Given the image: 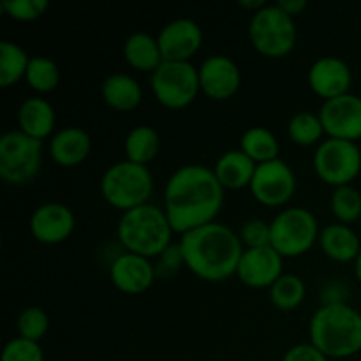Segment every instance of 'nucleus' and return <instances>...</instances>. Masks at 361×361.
Wrapping results in <instances>:
<instances>
[{
    "instance_id": "nucleus-7",
    "label": "nucleus",
    "mask_w": 361,
    "mask_h": 361,
    "mask_svg": "<svg viewBox=\"0 0 361 361\" xmlns=\"http://www.w3.org/2000/svg\"><path fill=\"white\" fill-rule=\"evenodd\" d=\"M42 166V141L20 129L0 136V178L9 185H27L39 175Z\"/></svg>"
},
{
    "instance_id": "nucleus-8",
    "label": "nucleus",
    "mask_w": 361,
    "mask_h": 361,
    "mask_svg": "<svg viewBox=\"0 0 361 361\" xmlns=\"http://www.w3.org/2000/svg\"><path fill=\"white\" fill-rule=\"evenodd\" d=\"M270 245L282 257H298L309 252L319 240L316 215L303 207H289L279 212L270 222Z\"/></svg>"
},
{
    "instance_id": "nucleus-40",
    "label": "nucleus",
    "mask_w": 361,
    "mask_h": 361,
    "mask_svg": "<svg viewBox=\"0 0 361 361\" xmlns=\"http://www.w3.org/2000/svg\"><path fill=\"white\" fill-rule=\"evenodd\" d=\"M238 6L243 7V9H249L254 13H257V11L263 9L264 6H267V2L264 0H238Z\"/></svg>"
},
{
    "instance_id": "nucleus-28",
    "label": "nucleus",
    "mask_w": 361,
    "mask_h": 361,
    "mask_svg": "<svg viewBox=\"0 0 361 361\" xmlns=\"http://www.w3.org/2000/svg\"><path fill=\"white\" fill-rule=\"evenodd\" d=\"M268 291H270V300L274 307L282 312H291V310L298 309L307 295L305 282L295 274L281 275Z\"/></svg>"
},
{
    "instance_id": "nucleus-19",
    "label": "nucleus",
    "mask_w": 361,
    "mask_h": 361,
    "mask_svg": "<svg viewBox=\"0 0 361 361\" xmlns=\"http://www.w3.org/2000/svg\"><path fill=\"white\" fill-rule=\"evenodd\" d=\"M92 150V137L78 126H67L56 130L49 140V157L60 166L73 168L87 161Z\"/></svg>"
},
{
    "instance_id": "nucleus-37",
    "label": "nucleus",
    "mask_w": 361,
    "mask_h": 361,
    "mask_svg": "<svg viewBox=\"0 0 361 361\" xmlns=\"http://www.w3.org/2000/svg\"><path fill=\"white\" fill-rule=\"evenodd\" d=\"M281 361H330V358H326L310 342H303V344H296L289 348Z\"/></svg>"
},
{
    "instance_id": "nucleus-3",
    "label": "nucleus",
    "mask_w": 361,
    "mask_h": 361,
    "mask_svg": "<svg viewBox=\"0 0 361 361\" xmlns=\"http://www.w3.org/2000/svg\"><path fill=\"white\" fill-rule=\"evenodd\" d=\"M310 344L326 358L345 360L361 351V312L349 303L321 305L309 323Z\"/></svg>"
},
{
    "instance_id": "nucleus-41",
    "label": "nucleus",
    "mask_w": 361,
    "mask_h": 361,
    "mask_svg": "<svg viewBox=\"0 0 361 361\" xmlns=\"http://www.w3.org/2000/svg\"><path fill=\"white\" fill-rule=\"evenodd\" d=\"M355 275H356V279H358V282L361 284V250H360L358 257H356V261H355Z\"/></svg>"
},
{
    "instance_id": "nucleus-26",
    "label": "nucleus",
    "mask_w": 361,
    "mask_h": 361,
    "mask_svg": "<svg viewBox=\"0 0 361 361\" xmlns=\"http://www.w3.org/2000/svg\"><path fill=\"white\" fill-rule=\"evenodd\" d=\"M240 150L245 152L256 164H263V162H270L279 159L281 145H279V140L275 137V134L271 130H268L267 127L254 126L249 127L242 134Z\"/></svg>"
},
{
    "instance_id": "nucleus-29",
    "label": "nucleus",
    "mask_w": 361,
    "mask_h": 361,
    "mask_svg": "<svg viewBox=\"0 0 361 361\" xmlns=\"http://www.w3.org/2000/svg\"><path fill=\"white\" fill-rule=\"evenodd\" d=\"M324 127L319 118V113L300 111L291 116L288 123L289 140L300 147H310V145H319L324 136Z\"/></svg>"
},
{
    "instance_id": "nucleus-31",
    "label": "nucleus",
    "mask_w": 361,
    "mask_h": 361,
    "mask_svg": "<svg viewBox=\"0 0 361 361\" xmlns=\"http://www.w3.org/2000/svg\"><path fill=\"white\" fill-rule=\"evenodd\" d=\"M330 208L337 222L353 224L361 219V192L353 185H342L334 189Z\"/></svg>"
},
{
    "instance_id": "nucleus-6",
    "label": "nucleus",
    "mask_w": 361,
    "mask_h": 361,
    "mask_svg": "<svg viewBox=\"0 0 361 361\" xmlns=\"http://www.w3.org/2000/svg\"><path fill=\"white\" fill-rule=\"evenodd\" d=\"M249 37L261 55L282 59L293 51L298 39L295 18L284 13L277 4H267L250 18Z\"/></svg>"
},
{
    "instance_id": "nucleus-42",
    "label": "nucleus",
    "mask_w": 361,
    "mask_h": 361,
    "mask_svg": "<svg viewBox=\"0 0 361 361\" xmlns=\"http://www.w3.org/2000/svg\"><path fill=\"white\" fill-rule=\"evenodd\" d=\"M360 226H361V219H360Z\"/></svg>"
},
{
    "instance_id": "nucleus-32",
    "label": "nucleus",
    "mask_w": 361,
    "mask_h": 361,
    "mask_svg": "<svg viewBox=\"0 0 361 361\" xmlns=\"http://www.w3.org/2000/svg\"><path fill=\"white\" fill-rule=\"evenodd\" d=\"M18 337H23L27 341L41 342L49 330V317L44 309L41 307H27L18 316Z\"/></svg>"
},
{
    "instance_id": "nucleus-20",
    "label": "nucleus",
    "mask_w": 361,
    "mask_h": 361,
    "mask_svg": "<svg viewBox=\"0 0 361 361\" xmlns=\"http://www.w3.org/2000/svg\"><path fill=\"white\" fill-rule=\"evenodd\" d=\"M18 129L34 140H46L55 134L56 111L48 99L41 95L25 99L18 109Z\"/></svg>"
},
{
    "instance_id": "nucleus-4",
    "label": "nucleus",
    "mask_w": 361,
    "mask_h": 361,
    "mask_svg": "<svg viewBox=\"0 0 361 361\" xmlns=\"http://www.w3.org/2000/svg\"><path fill=\"white\" fill-rule=\"evenodd\" d=\"M173 228L164 208L147 203L123 212L116 226V236L127 252L159 257L173 240Z\"/></svg>"
},
{
    "instance_id": "nucleus-21",
    "label": "nucleus",
    "mask_w": 361,
    "mask_h": 361,
    "mask_svg": "<svg viewBox=\"0 0 361 361\" xmlns=\"http://www.w3.org/2000/svg\"><path fill=\"white\" fill-rule=\"evenodd\" d=\"M317 243L330 259L337 263H355L361 250L360 236L349 224L331 222L319 233Z\"/></svg>"
},
{
    "instance_id": "nucleus-36",
    "label": "nucleus",
    "mask_w": 361,
    "mask_h": 361,
    "mask_svg": "<svg viewBox=\"0 0 361 361\" xmlns=\"http://www.w3.org/2000/svg\"><path fill=\"white\" fill-rule=\"evenodd\" d=\"M182 264H185L180 243H171L159 257H155V275L157 279L175 277Z\"/></svg>"
},
{
    "instance_id": "nucleus-35",
    "label": "nucleus",
    "mask_w": 361,
    "mask_h": 361,
    "mask_svg": "<svg viewBox=\"0 0 361 361\" xmlns=\"http://www.w3.org/2000/svg\"><path fill=\"white\" fill-rule=\"evenodd\" d=\"M238 235L245 249L268 247L271 243L270 222L263 221V219H250V221L243 222Z\"/></svg>"
},
{
    "instance_id": "nucleus-2",
    "label": "nucleus",
    "mask_w": 361,
    "mask_h": 361,
    "mask_svg": "<svg viewBox=\"0 0 361 361\" xmlns=\"http://www.w3.org/2000/svg\"><path fill=\"white\" fill-rule=\"evenodd\" d=\"M178 243L190 274L208 282L236 275L245 250L238 233L217 221L185 233Z\"/></svg>"
},
{
    "instance_id": "nucleus-14",
    "label": "nucleus",
    "mask_w": 361,
    "mask_h": 361,
    "mask_svg": "<svg viewBox=\"0 0 361 361\" xmlns=\"http://www.w3.org/2000/svg\"><path fill=\"white\" fill-rule=\"evenodd\" d=\"M32 236L44 245L62 243L73 235L76 228V215L67 204L48 201L32 212L28 221Z\"/></svg>"
},
{
    "instance_id": "nucleus-17",
    "label": "nucleus",
    "mask_w": 361,
    "mask_h": 361,
    "mask_svg": "<svg viewBox=\"0 0 361 361\" xmlns=\"http://www.w3.org/2000/svg\"><path fill=\"white\" fill-rule=\"evenodd\" d=\"M109 279L118 291L127 295H141L154 286L155 264L148 257L133 252H122L109 267Z\"/></svg>"
},
{
    "instance_id": "nucleus-9",
    "label": "nucleus",
    "mask_w": 361,
    "mask_h": 361,
    "mask_svg": "<svg viewBox=\"0 0 361 361\" xmlns=\"http://www.w3.org/2000/svg\"><path fill=\"white\" fill-rule=\"evenodd\" d=\"M155 99L169 109H183L201 92L200 73L192 62H162L150 76Z\"/></svg>"
},
{
    "instance_id": "nucleus-23",
    "label": "nucleus",
    "mask_w": 361,
    "mask_h": 361,
    "mask_svg": "<svg viewBox=\"0 0 361 361\" xmlns=\"http://www.w3.org/2000/svg\"><path fill=\"white\" fill-rule=\"evenodd\" d=\"M101 95L109 108L116 111H133L143 101V88L130 74L113 73L102 81Z\"/></svg>"
},
{
    "instance_id": "nucleus-5",
    "label": "nucleus",
    "mask_w": 361,
    "mask_h": 361,
    "mask_svg": "<svg viewBox=\"0 0 361 361\" xmlns=\"http://www.w3.org/2000/svg\"><path fill=\"white\" fill-rule=\"evenodd\" d=\"M154 190V176L145 164L133 161L115 162L101 178V194L106 203L122 212L147 204Z\"/></svg>"
},
{
    "instance_id": "nucleus-38",
    "label": "nucleus",
    "mask_w": 361,
    "mask_h": 361,
    "mask_svg": "<svg viewBox=\"0 0 361 361\" xmlns=\"http://www.w3.org/2000/svg\"><path fill=\"white\" fill-rule=\"evenodd\" d=\"M331 303H348V288L342 282H328L321 291V305H331Z\"/></svg>"
},
{
    "instance_id": "nucleus-24",
    "label": "nucleus",
    "mask_w": 361,
    "mask_h": 361,
    "mask_svg": "<svg viewBox=\"0 0 361 361\" xmlns=\"http://www.w3.org/2000/svg\"><path fill=\"white\" fill-rule=\"evenodd\" d=\"M123 59L130 67L143 73H154L164 62L157 37L148 32H134L123 41Z\"/></svg>"
},
{
    "instance_id": "nucleus-18",
    "label": "nucleus",
    "mask_w": 361,
    "mask_h": 361,
    "mask_svg": "<svg viewBox=\"0 0 361 361\" xmlns=\"http://www.w3.org/2000/svg\"><path fill=\"white\" fill-rule=\"evenodd\" d=\"M307 80L314 94L323 97L324 101H330L349 94L353 85V71L345 60L328 55L321 56L310 66Z\"/></svg>"
},
{
    "instance_id": "nucleus-13",
    "label": "nucleus",
    "mask_w": 361,
    "mask_h": 361,
    "mask_svg": "<svg viewBox=\"0 0 361 361\" xmlns=\"http://www.w3.org/2000/svg\"><path fill=\"white\" fill-rule=\"evenodd\" d=\"M157 41L164 62H190L203 44V30L190 18H176L159 30Z\"/></svg>"
},
{
    "instance_id": "nucleus-16",
    "label": "nucleus",
    "mask_w": 361,
    "mask_h": 361,
    "mask_svg": "<svg viewBox=\"0 0 361 361\" xmlns=\"http://www.w3.org/2000/svg\"><path fill=\"white\" fill-rule=\"evenodd\" d=\"M282 268H284V257L271 245L245 249L236 270V277L247 288L270 289L275 281L284 275Z\"/></svg>"
},
{
    "instance_id": "nucleus-33",
    "label": "nucleus",
    "mask_w": 361,
    "mask_h": 361,
    "mask_svg": "<svg viewBox=\"0 0 361 361\" xmlns=\"http://www.w3.org/2000/svg\"><path fill=\"white\" fill-rule=\"evenodd\" d=\"M4 13L16 21H35L48 11V0H4L0 4Z\"/></svg>"
},
{
    "instance_id": "nucleus-27",
    "label": "nucleus",
    "mask_w": 361,
    "mask_h": 361,
    "mask_svg": "<svg viewBox=\"0 0 361 361\" xmlns=\"http://www.w3.org/2000/svg\"><path fill=\"white\" fill-rule=\"evenodd\" d=\"M30 59L32 56H28L23 46L18 42H0V87L9 88L27 76Z\"/></svg>"
},
{
    "instance_id": "nucleus-39",
    "label": "nucleus",
    "mask_w": 361,
    "mask_h": 361,
    "mask_svg": "<svg viewBox=\"0 0 361 361\" xmlns=\"http://www.w3.org/2000/svg\"><path fill=\"white\" fill-rule=\"evenodd\" d=\"M275 4L291 18H296L307 9V0H279Z\"/></svg>"
},
{
    "instance_id": "nucleus-30",
    "label": "nucleus",
    "mask_w": 361,
    "mask_h": 361,
    "mask_svg": "<svg viewBox=\"0 0 361 361\" xmlns=\"http://www.w3.org/2000/svg\"><path fill=\"white\" fill-rule=\"evenodd\" d=\"M27 83L39 94H49L60 83V67L55 60L44 55H34L28 63Z\"/></svg>"
},
{
    "instance_id": "nucleus-11",
    "label": "nucleus",
    "mask_w": 361,
    "mask_h": 361,
    "mask_svg": "<svg viewBox=\"0 0 361 361\" xmlns=\"http://www.w3.org/2000/svg\"><path fill=\"white\" fill-rule=\"evenodd\" d=\"M249 189L257 203L270 208L284 207L296 192V175L291 166L279 157L257 164Z\"/></svg>"
},
{
    "instance_id": "nucleus-10",
    "label": "nucleus",
    "mask_w": 361,
    "mask_h": 361,
    "mask_svg": "<svg viewBox=\"0 0 361 361\" xmlns=\"http://www.w3.org/2000/svg\"><path fill=\"white\" fill-rule=\"evenodd\" d=\"M314 169L334 189L351 185L361 171V150L355 141L326 137L314 152Z\"/></svg>"
},
{
    "instance_id": "nucleus-34",
    "label": "nucleus",
    "mask_w": 361,
    "mask_h": 361,
    "mask_svg": "<svg viewBox=\"0 0 361 361\" xmlns=\"http://www.w3.org/2000/svg\"><path fill=\"white\" fill-rule=\"evenodd\" d=\"M0 361H44V351L41 342L16 337L4 345Z\"/></svg>"
},
{
    "instance_id": "nucleus-25",
    "label": "nucleus",
    "mask_w": 361,
    "mask_h": 361,
    "mask_svg": "<svg viewBox=\"0 0 361 361\" xmlns=\"http://www.w3.org/2000/svg\"><path fill=\"white\" fill-rule=\"evenodd\" d=\"M161 137L159 133L150 126H136L127 133L123 141V152L127 161L148 166L159 154Z\"/></svg>"
},
{
    "instance_id": "nucleus-22",
    "label": "nucleus",
    "mask_w": 361,
    "mask_h": 361,
    "mask_svg": "<svg viewBox=\"0 0 361 361\" xmlns=\"http://www.w3.org/2000/svg\"><path fill=\"white\" fill-rule=\"evenodd\" d=\"M257 164L240 148L228 150L215 161L214 169L222 189L240 190L250 187Z\"/></svg>"
},
{
    "instance_id": "nucleus-12",
    "label": "nucleus",
    "mask_w": 361,
    "mask_h": 361,
    "mask_svg": "<svg viewBox=\"0 0 361 361\" xmlns=\"http://www.w3.org/2000/svg\"><path fill=\"white\" fill-rule=\"evenodd\" d=\"M328 137L345 141L361 140V97L356 94H345L341 97L324 101L319 109Z\"/></svg>"
},
{
    "instance_id": "nucleus-15",
    "label": "nucleus",
    "mask_w": 361,
    "mask_h": 361,
    "mask_svg": "<svg viewBox=\"0 0 361 361\" xmlns=\"http://www.w3.org/2000/svg\"><path fill=\"white\" fill-rule=\"evenodd\" d=\"M201 92L214 101H226L238 92L242 71L228 55H210L197 67Z\"/></svg>"
},
{
    "instance_id": "nucleus-1",
    "label": "nucleus",
    "mask_w": 361,
    "mask_h": 361,
    "mask_svg": "<svg viewBox=\"0 0 361 361\" xmlns=\"http://www.w3.org/2000/svg\"><path fill=\"white\" fill-rule=\"evenodd\" d=\"M222 204L224 189L208 166H180L166 182L164 212L173 231L180 235L215 222Z\"/></svg>"
}]
</instances>
